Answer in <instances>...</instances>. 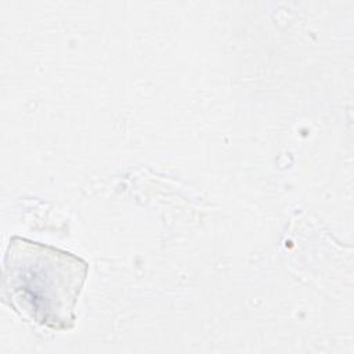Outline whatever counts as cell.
<instances>
[{"label": "cell", "mask_w": 354, "mask_h": 354, "mask_svg": "<svg viewBox=\"0 0 354 354\" xmlns=\"http://www.w3.org/2000/svg\"><path fill=\"white\" fill-rule=\"evenodd\" d=\"M87 271V261L71 252L12 236L3 267L4 301L40 326L68 330Z\"/></svg>", "instance_id": "cell-1"}]
</instances>
